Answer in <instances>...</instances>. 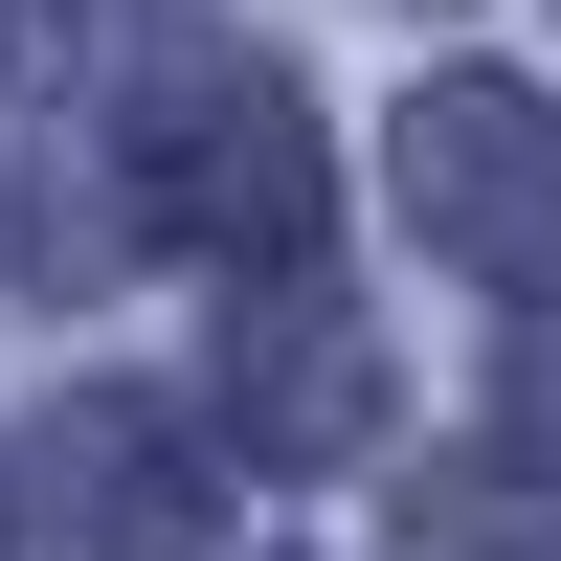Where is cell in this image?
I'll return each instance as SVG.
<instances>
[{"label": "cell", "mask_w": 561, "mask_h": 561, "mask_svg": "<svg viewBox=\"0 0 561 561\" xmlns=\"http://www.w3.org/2000/svg\"><path fill=\"white\" fill-rule=\"evenodd\" d=\"M135 225H158V248H203V270H270V293H293L314 225H337V135H314V90L248 68V45L158 68V90H135Z\"/></svg>", "instance_id": "1"}, {"label": "cell", "mask_w": 561, "mask_h": 561, "mask_svg": "<svg viewBox=\"0 0 561 561\" xmlns=\"http://www.w3.org/2000/svg\"><path fill=\"white\" fill-rule=\"evenodd\" d=\"M0 561H225V427L180 382H68L0 449Z\"/></svg>", "instance_id": "2"}, {"label": "cell", "mask_w": 561, "mask_h": 561, "mask_svg": "<svg viewBox=\"0 0 561 561\" xmlns=\"http://www.w3.org/2000/svg\"><path fill=\"white\" fill-rule=\"evenodd\" d=\"M382 180H404V225H427L472 293L561 314V113H539L517 68H427L404 135H382Z\"/></svg>", "instance_id": "3"}, {"label": "cell", "mask_w": 561, "mask_h": 561, "mask_svg": "<svg viewBox=\"0 0 561 561\" xmlns=\"http://www.w3.org/2000/svg\"><path fill=\"white\" fill-rule=\"evenodd\" d=\"M359 449H382V314L293 270L225 359V472H359Z\"/></svg>", "instance_id": "4"}, {"label": "cell", "mask_w": 561, "mask_h": 561, "mask_svg": "<svg viewBox=\"0 0 561 561\" xmlns=\"http://www.w3.org/2000/svg\"><path fill=\"white\" fill-rule=\"evenodd\" d=\"M404 539H427V561H561V359H517V382H494L472 449H427Z\"/></svg>", "instance_id": "5"}, {"label": "cell", "mask_w": 561, "mask_h": 561, "mask_svg": "<svg viewBox=\"0 0 561 561\" xmlns=\"http://www.w3.org/2000/svg\"><path fill=\"white\" fill-rule=\"evenodd\" d=\"M90 45H113V0H0V90H68Z\"/></svg>", "instance_id": "6"}]
</instances>
